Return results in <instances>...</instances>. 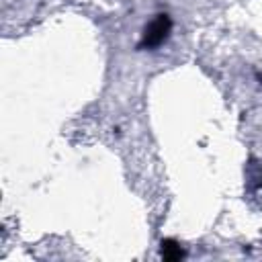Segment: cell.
Masks as SVG:
<instances>
[{"label":"cell","instance_id":"cell-1","mask_svg":"<svg viewBox=\"0 0 262 262\" xmlns=\"http://www.w3.org/2000/svg\"><path fill=\"white\" fill-rule=\"evenodd\" d=\"M170 29H172L170 16H168V14H158V16L147 25V29L143 31V39H141L139 47H141V49H145V47H147V49H154V47L162 45V43L168 39Z\"/></svg>","mask_w":262,"mask_h":262},{"label":"cell","instance_id":"cell-2","mask_svg":"<svg viewBox=\"0 0 262 262\" xmlns=\"http://www.w3.org/2000/svg\"><path fill=\"white\" fill-rule=\"evenodd\" d=\"M162 256H164V260H180L184 256V252L174 239H164L162 242Z\"/></svg>","mask_w":262,"mask_h":262}]
</instances>
